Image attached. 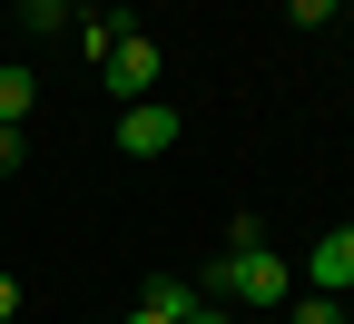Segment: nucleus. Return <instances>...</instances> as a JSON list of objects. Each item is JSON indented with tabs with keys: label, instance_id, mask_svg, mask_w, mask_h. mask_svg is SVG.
<instances>
[{
	"label": "nucleus",
	"instance_id": "3",
	"mask_svg": "<svg viewBox=\"0 0 354 324\" xmlns=\"http://www.w3.org/2000/svg\"><path fill=\"white\" fill-rule=\"evenodd\" d=\"M99 69H109V88H118V99H148V88H158V39L118 30V50H109Z\"/></svg>",
	"mask_w": 354,
	"mask_h": 324
},
{
	"label": "nucleus",
	"instance_id": "11",
	"mask_svg": "<svg viewBox=\"0 0 354 324\" xmlns=\"http://www.w3.org/2000/svg\"><path fill=\"white\" fill-rule=\"evenodd\" d=\"M20 158H30V137H20V128H0V167H20Z\"/></svg>",
	"mask_w": 354,
	"mask_h": 324
},
{
	"label": "nucleus",
	"instance_id": "6",
	"mask_svg": "<svg viewBox=\"0 0 354 324\" xmlns=\"http://www.w3.org/2000/svg\"><path fill=\"white\" fill-rule=\"evenodd\" d=\"M148 305H158V314H187V305H197V285H187V275H158Z\"/></svg>",
	"mask_w": 354,
	"mask_h": 324
},
{
	"label": "nucleus",
	"instance_id": "5",
	"mask_svg": "<svg viewBox=\"0 0 354 324\" xmlns=\"http://www.w3.org/2000/svg\"><path fill=\"white\" fill-rule=\"evenodd\" d=\"M30 108H39V79L30 69H0V128H20Z\"/></svg>",
	"mask_w": 354,
	"mask_h": 324
},
{
	"label": "nucleus",
	"instance_id": "7",
	"mask_svg": "<svg viewBox=\"0 0 354 324\" xmlns=\"http://www.w3.org/2000/svg\"><path fill=\"white\" fill-rule=\"evenodd\" d=\"M69 10H88V0H20V20H30V30H59Z\"/></svg>",
	"mask_w": 354,
	"mask_h": 324
},
{
	"label": "nucleus",
	"instance_id": "13",
	"mask_svg": "<svg viewBox=\"0 0 354 324\" xmlns=\"http://www.w3.org/2000/svg\"><path fill=\"white\" fill-rule=\"evenodd\" d=\"M128 324H177V314H158V305H148V295H138V314H128Z\"/></svg>",
	"mask_w": 354,
	"mask_h": 324
},
{
	"label": "nucleus",
	"instance_id": "12",
	"mask_svg": "<svg viewBox=\"0 0 354 324\" xmlns=\"http://www.w3.org/2000/svg\"><path fill=\"white\" fill-rule=\"evenodd\" d=\"M10 314H20V285H10V275H0V324H10Z\"/></svg>",
	"mask_w": 354,
	"mask_h": 324
},
{
	"label": "nucleus",
	"instance_id": "2",
	"mask_svg": "<svg viewBox=\"0 0 354 324\" xmlns=\"http://www.w3.org/2000/svg\"><path fill=\"white\" fill-rule=\"evenodd\" d=\"M118 148H128V158H167V148H177V108H167V99H128V108H118Z\"/></svg>",
	"mask_w": 354,
	"mask_h": 324
},
{
	"label": "nucleus",
	"instance_id": "10",
	"mask_svg": "<svg viewBox=\"0 0 354 324\" xmlns=\"http://www.w3.org/2000/svg\"><path fill=\"white\" fill-rule=\"evenodd\" d=\"M177 324H227V305H216V295H197L187 314H177Z\"/></svg>",
	"mask_w": 354,
	"mask_h": 324
},
{
	"label": "nucleus",
	"instance_id": "9",
	"mask_svg": "<svg viewBox=\"0 0 354 324\" xmlns=\"http://www.w3.org/2000/svg\"><path fill=\"white\" fill-rule=\"evenodd\" d=\"M295 324H344V314H335V295H305V305H295Z\"/></svg>",
	"mask_w": 354,
	"mask_h": 324
},
{
	"label": "nucleus",
	"instance_id": "8",
	"mask_svg": "<svg viewBox=\"0 0 354 324\" xmlns=\"http://www.w3.org/2000/svg\"><path fill=\"white\" fill-rule=\"evenodd\" d=\"M286 10H295V30H315V20H335V10H344V0H286Z\"/></svg>",
	"mask_w": 354,
	"mask_h": 324
},
{
	"label": "nucleus",
	"instance_id": "4",
	"mask_svg": "<svg viewBox=\"0 0 354 324\" xmlns=\"http://www.w3.org/2000/svg\"><path fill=\"white\" fill-rule=\"evenodd\" d=\"M335 285H354V216L315 246V295H335Z\"/></svg>",
	"mask_w": 354,
	"mask_h": 324
},
{
	"label": "nucleus",
	"instance_id": "1",
	"mask_svg": "<svg viewBox=\"0 0 354 324\" xmlns=\"http://www.w3.org/2000/svg\"><path fill=\"white\" fill-rule=\"evenodd\" d=\"M216 305H286V256L276 246H227L216 256Z\"/></svg>",
	"mask_w": 354,
	"mask_h": 324
}]
</instances>
